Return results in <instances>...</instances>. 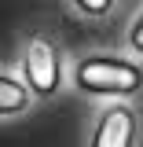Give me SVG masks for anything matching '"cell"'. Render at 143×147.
Returning <instances> with one entry per match:
<instances>
[{"label":"cell","mask_w":143,"mask_h":147,"mask_svg":"<svg viewBox=\"0 0 143 147\" xmlns=\"http://www.w3.org/2000/svg\"><path fill=\"white\" fill-rule=\"evenodd\" d=\"M92 147H136V110L125 103H114L99 114Z\"/></svg>","instance_id":"cell-3"},{"label":"cell","mask_w":143,"mask_h":147,"mask_svg":"<svg viewBox=\"0 0 143 147\" xmlns=\"http://www.w3.org/2000/svg\"><path fill=\"white\" fill-rule=\"evenodd\" d=\"M73 85L88 96H114L125 99L132 92L143 88V66L117 59V55H88L77 63L73 70Z\"/></svg>","instance_id":"cell-1"},{"label":"cell","mask_w":143,"mask_h":147,"mask_svg":"<svg viewBox=\"0 0 143 147\" xmlns=\"http://www.w3.org/2000/svg\"><path fill=\"white\" fill-rule=\"evenodd\" d=\"M128 44H132V52H140V55H143V11L136 15L132 30H128Z\"/></svg>","instance_id":"cell-6"},{"label":"cell","mask_w":143,"mask_h":147,"mask_svg":"<svg viewBox=\"0 0 143 147\" xmlns=\"http://www.w3.org/2000/svg\"><path fill=\"white\" fill-rule=\"evenodd\" d=\"M22 74H26V88L33 96H55L62 85V63L59 48L44 33H33L22 48Z\"/></svg>","instance_id":"cell-2"},{"label":"cell","mask_w":143,"mask_h":147,"mask_svg":"<svg viewBox=\"0 0 143 147\" xmlns=\"http://www.w3.org/2000/svg\"><path fill=\"white\" fill-rule=\"evenodd\" d=\"M73 4H77V7H81V11H85V15H107L110 7H114V0H73Z\"/></svg>","instance_id":"cell-5"},{"label":"cell","mask_w":143,"mask_h":147,"mask_svg":"<svg viewBox=\"0 0 143 147\" xmlns=\"http://www.w3.org/2000/svg\"><path fill=\"white\" fill-rule=\"evenodd\" d=\"M30 96H33V92L26 88L22 81H15V77H7V74H0V118H11V114H22V110L30 107Z\"/></svg>","instance_id":"cell-4"}]
</instances>
